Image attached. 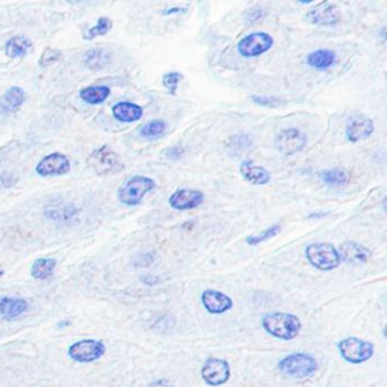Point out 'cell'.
I'll return each mask as SVG.
<instances>
[{"label":"cell","mask_w":387,"mask_h":387,"mask_svg":"<svg viewBox=\"0 0 387 387\" xmlns=\"http://www.w3.org/2000/svg\"><path fill=\"white\" fill-rule=\"evenodd\" d=\"M266 332L275 339L292 341L299 336L302 323L296 314L287 312H271L266 314L261 320Z\"/></svg>","instance_id":"6da1fadb"},{"label":"cell","mask_w":387,"mask_h":387,"mask_svg":"<svg viewBox=\"0 0 387 387\" xmlns=\"http://www.w3.org/2000/svg\"><path fill=\"white\" fill-rule=\"evenodd\" d=\"M336 61H337L336 52H333L331 49L314 50V52H310L305 59V63L309 68L317 70H328L336 64Z\"/></svg>","instance_id":"44dd1931"},{"label":"cell","mask_w":387,"mask_h":387,"mask_svg":"<svg viewBox=\"0 0 387 387\" xmlns=\"http://www.w3.org/2000/svg\"><path fill=\"white\" fill-rule=\"evenodd\" d=\"M240 173L244 177V180L250 182L253 185H265L271 181V172L267 168L253 164L249 160L242 162L240 166Z\"/></svg>","instance_id":"e0dca14e"},{"label":"cell","mask_w":387,"mask_h":387,"mask_svg":"<svg viewBox=\"0 0 387 387\" xmlns=\"http://www.w3.org/2000/svg\"><path fill=\"white\" fill-rule=\"evenodd\" d=\"M251 100L256 105H259L266 108H276V107L283 106L285 101L283 99L276 97H268V96H251Z\"/></svg>","instance_id":"1f68e13d"},{"label":"cell","mask_w":387,"mask_h":387,"mask_svg":"<svg viewBox=\"0 0 387 387\" xmlns=\"http://www.w3.org/2000/svg\"><path fill=\"white\" fill-rule=\"evenodd\" d=\"M157 188L155 180L144 175H135L126 180L117 190V199L128 207L142 204L144 197Z\"/></svg>","instance_id":"7a4b0ae2"},{"label":"cell","mask_w":387,"mask_h":387,"mask_svg":"<svg viewBox=\"0 0 387 387\" xmlns=\"http://www.w3.org/2000/svg\"><path fill=\"white\" fill-rule=\"evenodd\" d=\"M174 150H175V153L174 151H173V150L171 149H168V157H169V158H173V157H174L175 155V158H180L181 155H182V153H183V151H182V149H180V148H179V146H174Z\"/></svg>","instance_id":"d590c367"},{"label":"cell","mask_w":387,"mask_h":387,"mask_svg":"<svg viewBox=\"0 0 387 387\" xmlns=\"http://www.w3.org/2000/svg\"><path fill=\"white\" fill-rule=\"evenodd\" d=\"M183 77V74L180 72H169L162 77V86L167 90L168 93L175 96Z\"/></svg>","instance_id":"f546056e"},{"label":"cell","mask_w":387,"mask_h":387,"mask_svg":"<svg viewBox=\"0 0 387 387\" xmlns=\"http://www.w3.org/2000/svg\"><path fill=\"white\" fill-rule=\"evenodd\" d=\"M112 113L119 122L135 123L144 116V108L133 103L121 101L114 105Z\"/></svg>","instance_id":"d6986e66"},{"label":"cell","mask_w":387,"mask_h":387,"mask_svg":"<svg viewBox=\"0 0 387 387\" xmlns=\"http://www.w3.org/2000/svg\"><path fill=\"white\" fill-rule=\"evenodd\" d=\"M189 10L188 6H175L171 7V8H166V10H162V14L164 15H173V14H181V13H186Z\"/></svg>","instance_id":"d6a6232c"},{"label":"cell","mask_w":387,"mask_h":387,"mask_svg":"<svg viewBox=\"0 0 387 387\" xmlns=\"http://www.w3.org/2000/svg\"><path fill=\"white\" fill-rule=\"evenodd\" d=\"M305 17L311 24L318 26H335L341 21L339 7L329 1H324L312 7Z\"/></svg>","instance_id":"7c38bea8"},{"label":"cell","mask_w":387,"mask_h":387,"mask_svg":"<svg viewBox=\"0 0 387 387\" xmlns=\"http://www.w3.org/2000/svg\"><path fill=\"white\" fill-rule=\"evenodd\" d=\"M61 57H63V54H61V50L48 47V48L43 50V55L40 57V66H41V68L50 66V65L55 64L57 61H61Z\"/></svg>","instance_id":"4dcf8cb0"},{"label":"cell","mask_w":387,"mask_h":387,"mask_svg":"<svg viewBox=\"0 0 387 387\" xmlns=\"http://www.w3.org/2000/svg\"><path fill=\"white\" fill-rule=\"evenodd\" d=\"M28 309L29 302L25 299L10 296L0 298V316L5 319H15L26 312Z\"/></svg>","instance_id":"ffe728a7"},{"label":"cell","mask_w":387,"mask_h":387,"mask_svg":"<svg viewBox=\"0 0 387 387\" xmlns=\"http://www.w3.org/2000/svg\"><path fill=\"white\" fill-rule=\"evenodd\" d=\"M326 216V213H311L309 218H312V217H317V218H323V217Z\"/></svg>","instance_id":"8d00e7d4"},{"label":"cell","mask_w":387,"mask_h":387,"mask_svg":"<svg viewBox=\"0 0 387 387\" xmlns=\"http://www.w3.org/2000/svg\"><path fill=\"white\" fill-rule=\"evenodd\" d=\"M342 359L352 365L367 363L375 354V347L370 342L350 336L343 339L337 344Z\"/></svg>","instance_id":"8992f818"},{"label":"cell","mask_w":387,"mask_h":387,"mask_svg":"<svg viewBox=\"0 0 387 387\" xmlns=\"http://www.w3.org/2000/svg\"><path fill=\"white\" fill-rule=\"evenodd\" d=\"M89 167L97 175L116 174L124 169V162L109 146L104 144L93 150L88 157Z\"/></svg>","instance_id":"5b68a950"},{"label":"cell","mask_w":387,"mask_h":387,"mask_svg":"<svg viewBox=\"0 0 387 387\" xmlns=\"http://www.w3.org/2000/svg\"><path fill=\"white\" fill-rule=\"evenodd\" d=\"M282 231L281 225L278 224H275V225L269 226L268 229H266L265 231H262L259 234L250 235L245 238V242H247L249 245H252V247H256L258 244L264 243V242L268 241L271 238H275L276 235L280 234Z\"/></svg>","instance_id":"f1b7e54d"},{"label":"cell","mask_w":387,"mask_h":387,"mask_svg":"<svg viewBox=\"0 0 387 387\" xmlns=\"http://www.w3.org/2000/svg\"><path fill=\"white\" fill-rule=\"evenodd\" d=\"M149 387H175L174 384L172 383L169 379H166V378H160V379H157V381H153L150 384Z\"/></svg>","instance_id":"836d02e7"},{"label":"cell","mask_w":387,"mask_h":387,"mask_svg":"<svg viewBox=\"0 0 387 387\" xmlns=\"http://www.w3.org/2000/svg\"><path fill=\"white\" fill-rule=\"evenodd\" d=\"M339 253L342 260L354 265L366 264L372 258V251L368 248L354 241L343 242L340 247Z\"/></svg>","instance_id":"2e32d148"},{"label":"cell","mask_w":387,"mask_h":387,"mask_svg":"<svg viewBox=\"0 0 387 387\" xmlns=\"http://www.w3.org/2000/svg\"><path fill=\"white\" fill-rule=\"evenodd\" d=\"M112 26H113V22H112L109 17H106V16L99 17L95 26H92V28L86 30V34H84V39L92 40L95 39V38L100 37V36H105V34L108 33L112 30Z\"/></svg>","instance_id":"83f0119b"},{"label":"cell","mask_w":387,"mask_h":387,"mask_svg":"<svg viewBox=\"0 0 387 387\" xmlns=\"http://www.w3.org/2000/svg\"><path fill=\"white\" fill-rule=\"evenodd\" d=\"M32 46L30 40L23 36H15L10 38L5 45V54L10 59H20L26 55L29 49Z\"/></svg>","instance_id":"d4e9b609"},{"label":"cell","mask_w":387,"mask_h":387,"mask_svg":"<svg viewBox=\"0 0 387 387\" xmlns=\"http://www.w3.org/2000/svg\"><path fill=\"white\" fill-rule=\"evenodd\" d=\"M3 274H5V273H3V269H0V278H3Z\"/></svg>","instance_id":"74e56055"},{"label":"cell","mask_w":387,"mask_h":387,"mask_svg":"<svg viewBox=\"0 0 387 387\" xmlns=\"http://www.w3.org/2000/svg\"><path fill=\"white\" fill-rule=\"evenodd\" d=\"M204 202L202 191L193 189H179L169 197V206L179 211H191L200 207Z\"/></svg>","instance_id":"5bb4252c"},{"label":"cell","mask_w":387,"mask_h":387,"mask_svg":"<svg viewBox=\"0 0 387 387\" xmlns=\"http://www.w3.org/2000/svg\"><path fill=\"white\" fill-rule=\"evenodd\" d=\"M318 179L328 186H343L350 182V175L343 168H329L318 172Z\"/></svg>","instance_id":"7402d4cb"},{"label":"cell","mask_w":387,"mask_h":387,"mask_svg":"<svg viewBox=\"0 0 387 387\" xmlns=\"http://www.w3.org/2000/svg\"><path fill=\"white\" fill-rule=\"evenodd\" d=\"M278 368L283 375L291 378H308L318 370V361L310 354L298 352L289 354L278 363Z\"/></svg>","instance_id":"277c9868"},{"label":"cell","mask_w":387,"mask_h":387,"mask_svg":"<svg viewBox=\"0 0 387 387\" xmlns=\"http://www.w3.org/2000/svg\"><path fill=\"white\" fill-rule=\"evenodd\" d=\"M141 281L144 282L146 285H149V287H153L155 284L158 283V278L155 276H151V275H146V276H142L141 278Z\"/></svg>","instance_id":"e575fe53"},{"label":"cell","mask_w":387,"mask_h":387,"mask_svg":"<svg viewBox=\"0 0 387 387\" xmlns=\"http://www.w3.org/2000/svg\"><path fill=\"white\" fill-rule=\"evenodd\" d=\"M275 146L278 153L290 157L301 153L307 146V137L298 128H285L275 137Z\"/></svg>","instance_id":"9c48e42d"},{"label":"cell","mask_w":387,"mask_h":387,"mask_svg":"<svg viewBox=\"0 0 387 387\" xmlns=\"http://www.w3.org/2000/svg\"><path fill=\"white\" fill-rule=\"evenodd\" d=\"M274 46V39L266 32H253L238 41V52L244 59H256L269 52Z\"/></svg>","instance_id":"ba28073f"},{"label":"cell","mask_w":387,"mask_h":387,"mask_svg":"<svg viewBox=\"0 0 387 387\" xmlns=\"http://www.w3.org/2000/svg\"><path fill=\"white\" fill-rule=\"evenodd\" d=\"M83 61L90 70H101L109 64L110 52L105 48L90 49L84 54Z\"/></svg>","instance_id":"cb8c5ba5"},{"label":"cell","mask_w":387,"mask_h":387,"mask_svg":"<svg viewBox=\"0 0 387 387\" xmlns=\"http://www.w3.org/2000/svg\"><path fill=\"white\" fill-rule=\"evenodd\" d=\"M309 264L318 271H331L339 268L342 259L339 250L328 242H317L305 248Z\"/></svg>","instance_id":"3957f363"},{"label":"cell","mask_w":387,"mask_h":387,"mask_svg":"<svg viewBox=\"0 0 387 387\" xmlns=\"http://www.w3.org/2000/svg\"><path fill=\"white\" fill-rule=\"evenodd\" d=\"M375 132V123L365 115H354L349 119L345 128V135L350 142L367 140Z\"/></svg>","instance_id":"4fadbf2b"},{"label":"cell","mask_w":387,"mask_h":387,"mask_svg":"<svg viewBox=\"0 0 387 387\" xmlns=\"http://www.w3.org/2000/svg\"><path fill=\"white\" fill-rule=\"evenodd\" d=\"M25 101V92L20 86H10L0 98V112L6 115L19 112Z\"/></svg>","instance_id":"ac0fdd59"},{"label":"cell","mask_w":387,"mask_h":387,"mask_svg":"<svg viewBox=\"0 0 387 387\" xmlns=\"http://www.w3.org/2000/svg\"><path fill=\"white\" fill-rule=\"evenodd\" d=\"M202 302L211 314H223L233 308V300L227 294L211 289L202 292Z\"/></svg>","instance_id":"9a60e30c"},{"label":"cell","mask_w":387,"mask_h":387,"mask_svg":"<svg viewBox=\"0 0 387 387\" xmlns=\"http://www.w3.org/2000/svg\"><path fill=\"white\" fill-rule=\"evenodd\" d=\"M110 88L107 86H86L79 91V98L88 105H100L108 99Z\"/></svg>","instance_id":"603a6c76"},{"label":"cell","mask_w":387,"mask_h":387,"mask_svg":"<svg viewBox=\"0 0 387 387\" xmlns=\"http://www.w3.org/2000/svg\"><path fill=\"white\" fill-rule=\"evenodd\" d=\"M68 354V357L77 363H95L104 357L106 354V345L100 340H81L70 345Z\"/></svg>","instance_id":"52a82bcc"},{"label":"cell","mask_w":387,"mask_h":387,"mask_svg":"<svg viewBox=\"0 0 387 387\" xmlns=\"http://www.w3.org/2000/svg\"><path fill=\"white\" fill-rule=\"evenodd\" d=\"M70 171V159L61 153L45 155L36 166V172L41 177L61 176L68 174Z\"/></svg>","instance_id":"8fae6325"},{"label":"cell","mask_w":387,"mask_h":387,"mask_svg":"<svg viewBox=\"0 0 387 387\" xmlns=\"http://www.w3.org/2000/svg\"><path fill=\"white\" fill-rule=\"evenodd\" d=\"M57 261L54 258H39L31 266V276L36 280H47L55 271Z\"/></svg>","instance_id":"484cf974"},{"label":"cell","mask_w":387,"mask_h":387,"mask_svg":"<svg viewBox=\"0 0 387 387\" xmlns=\"http://www.w3.org/2000/svg\"><path fill=\"white\" fill-rule=\"evenodd\" d=\"M167 130V124L162 119H153L146 122L144 126H141L139 135L146 139L162 137Z\"/></svg>","instance_id":"4316f807"},{"label":"cell","mask_w":387,"mask_h":387,"mask_svg":"<svg viewBox=\"0 0 387 387\" xmlns=\"http://www.w3.org/2000/svg\"><path fill=\"white\" fill-rule=\"evenodd\" d=\"M202 377L209 386L218 387L226 384L231 377L229 363L220 358H209L202 366Z\"/></svg>","instance_id":"30bf717a"}]
</instances>
